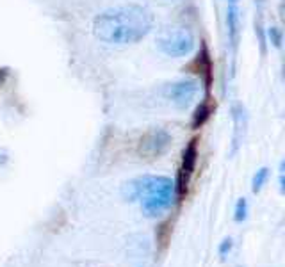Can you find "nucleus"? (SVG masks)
<instances>
[{
  "instance_id": "7ed1b4c3",
  "label": "nucleus",
  "mask_w": 285,
  "mask_h": 267,
  "mask_svg": "<svg viewBox=\"0 0 285 267\" xmlns=\"http://www.w3.org/2000/svg\"><path fill=\"white\" fill-rule=\"evenodd\" d=\"M194 36L184 25H169L159 32L157 48L168 57H186L194 50Z\"/></svg>"
},
{
  "instance_id": "f257e3e1",
  "label": "nucleus",
  "mask_w": 285,
  "mask_h": 267,
  "mask_svg": "<svg viewBox=\"0 0 285 267\" xmlns=\"http://www.w3.org/2000/svg\"><path fill=\"white\" fill-rule=\"evenodd\" d=\"M154 29V15L139 4H125L100 13L93 22L96 40L109 45H134Z\"/></svg>"
},
{
  "instance_id": "9d476101",
  "label": "nucleus",
  "mask_w": 285,
  "mask_h": 267,
  "mask_svg": "<svg viewBox=\"0 0 285 267\" xmlns=\"http://www.w3.org/2000/svg\"><path fill=\"white\" fill-rule=\"evenodd\" d=\"M267 178H269V170L267 168H260L259 171H257L255 175H253V180H252V191L255 192H260L262 191V187L266 185Z\"/></svg>"
},
{
  "instance_id": "4468645a",
  "label": "nucleus",
  "mask_w": 285,
  "mask_h": 267,
  "mask_svg": "<svg viewBox=\"0 0 285 267\" xmlns=\"http://www.w3.org/2000/svg\"><path fill=\"white\" fill-rule=\"evenodd\" d=\"M9 162V152L6 148H0V166H6Z\"/></svg>"
},
{
  "instance_id": "423d86ee",
  "label": "nucleus",
  "mask_w": 285,
  "mask_h": 267,
  "mask_svg": "<svg viewBox=\"0 0 285 267\" xmlns=\"http://www.w3.org/2000/svg\"><path fill=\"white\" fill-rule=\"evenodd\" d=\"M196 162H198V139H191L189 145L186 146V150L182 153V162H180L179 175H176V182H175V194L179 199H182L186 196L191 177H193L194 170H196Z\"/></svg>"
},
{
  "instance_id": "39448f33",
  "label": "nucleus",
  "mask_w": 285,
  "mask_h": 267,
  "mask_svg": "<svg viewBox=\"0 0 285 267\" xmlns=\"http://www.w3.org/2000/svg\"><path fill=\"white\" fill-rule=\"evenodd\" d=\"M198 91H200V84L194 79H180L176 82H171L164 87L162 94L164 98L173 104L176 109H187L196 98Z\"/></svg>"
},
{
  "instance_id": "f8f14e48",
  "label": "nucleus",
  "mask_w": 285,
  "mask_h": 267,
  "mask_svg": "<svg viewBox=\"0 0 285 267\" xmlns=\"http://www.w3.org/2000/svg\"><path fill=\"white\" fill-rule=\"evenodd\" d=\"M267 38H269V41L276 48L281 47V38L283 36H281V30L278 29V27H269V29H267Z\"/></svg>"
},
{
  "instance_id": "1a4fd4ad",
  "label": "nucleus",
  "mask_w": 285,
  "mask_h": 267,
  "mask_svg": "<svg viewBox=\"0 0 285 267\" xmlns=\"http://www.w3.org/2000/svg\"><path fill=\"white\" fill-rule=\"evenodd\" d=\"M210 114H212V105L208 104V100L201 102L193 114V128H201L208 121Z\"/></svg>"
},
{
  "instance_id": "ddd939ff",
  "label": "nucleus",
  "mask_w": 285,
  "mask_h": 267,
  "mask_svg": "<svg viewBox=\"0 0 285 267\" xmlns=\"http://www.w3.org/2000/svg\"><path fill=\"white\" fill-rule=\"evenodd\" d=\"M232 248H234V241H232L230 237L225 239V241L220 244V249H218V251H220V256H221V258H227L228 253L232 251Z\"/></svg>"
},
{
  "instance_id": "6e6552de",
  "label": "nucleus",
  "mask_w": 285,
  "mask_h": 267,
  "mask_svg": "<svg viewBox=\"0 0 285 267\" xmlns=\"http://www.w3.org/2000/svg\"><path fill=\"white\" fill-rule=\"evenodd\" d=\"M234 112V125H235V132H234V146H232V153L237 152L239 145L242 143V138H244V128H246V116H244V109H242L241 104L234 105L232 109Z\"/></svg>"
},
{
  "instance_id": "f03ea898",
  "label": "nucleus",
  "mask_w": 285,
  "mask_h": 267,
  "mask_svg": "<svg viewBox=\"0 0 285 267\" xmlns=\"http://www.w3.org/2000/svg\"><path fill=\"white\" fill-rule=\"evenodd\" d=\"M123 198L128 202L141 199V209L148 217H159L168 210L175 198V182L168 177L134 178L123 185Z\"/></svg>"
},
{
  "instance_id": "0eeeda50",
  "label": "nucleus",
  "mask_w": 285,
  "mask_h": 267,
  "mask_svg": "<svg viewBox=\"0 0 285 267\" xmlns=\"http://www.w3.org/2000/svg\"><path fill=\"white\" fill-rule=\"evenodd\" d=\"M227 25H228V38H230L232 50L235 52L237 50V45H239V32H241V18H239L237 2H228Z\"/></svg>"
},
{
  "instance_id": "9b49d317",
  "label": "nucleus",
  "mask_w": 285,
  "mask_h": 267,
  "mask_svg": "<svg viewBox=\"0 0 285 267\" xmlns=\"http://www.w3.org/2000/svg\"><path fill=\"white\" fill-rule=\"evenodd\" d=\"M246 217H248V202H246L244 198H239L237 203H235L234 219H235V223H242Z\"/></svg>"
},
{
  "instance_id": "20e7f679",
  "label": "nucleus",
  "mask_w": 285,
  "mask_h": 267,
  "mask_svg": "<svg viewBox=\"0 0 285 267\" xmlns=\"http://www.w3.org/2000/svg\"><path fill=\"white\" fill-rule=\"evenodd\" d=\"M173 143L171 134L164 128H150L137 143V155L142 159H157L164 155Z\"/></svg>"
}]
</instances>
